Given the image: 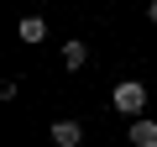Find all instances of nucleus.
<instances>
[{
    "instance_id": "obj_6",
    "label": "nucleus",
    "mask_w": 157,
    "mask_h": 147,
    "mask_svg": "<svg viewBox=\"0 0 157 147\" xmlns=\"http://www.w3.org/2000/svg\"><path fill=\"white\" fill-rule=\"evenodd\" d=\"M147 21H152V26H157V0H152V6H147Z\"/></svg>"
},
{
    "instance_id": "obj_3",
    "label": "nucleus",
    "mask_w": 157,
    "mask_h": 147,
    "mask_svg": "<svg viewBox=\"0 0 157 147\" xmlns=\"http://www.w3.org/2000/svg\"><path fill=\"white\" fill-rule=\"evenodd\" d=\"M131 142H136V147H157V121L136 116V121H131Z\"/></svg>"
},
{
    "instance_id": "obj_1",
    "label": "nucleus",
    "mask_w": 157,
    "mask_h": 147,
    "mask_svg": "<svg viewBox=\"0 0 157 147\" xmlns=\"http://www.w3.org/2000/svg\"><path fill=\"white\" fill-rule=\"evenodd\" d=\"M110 100H115V110H121V116H131V121H136V116L147 110V84H141V79H121Z\"/></svg>"
},
{
    "instance_id": "obj_2",
    "label": "nucleus",
    "mask_w": 157,
    "mask_h": 147,
    "mask_svg": "<svg viewBox=\"0 0 157 147\" xmlns=\"http://www.w3.org/2000/svg\"><path fill=\"white\" fill-rule=\"evenodd\" d=\"M52 142H58V147H78V142H84V126L63 116V121H52Z\"/></svg>"
},
{
    "instance_id": "obj_5",
    "label": "nucleus",
    "mask_w": 157,
    "mask_h": 147,
    "mask_svg": "<svg viewBox=\"0 0 157 147\" xmlns=\"http://www.w3.org/2000/svg\"><path fill=\"white\" fill-rule=\"evenodd\" d=\"M16 37H21V42H42V37H47V21H42V16H21Z\"/></svg>"
},
{
    "instance_id": "obj_4",
    "label": "nucleus",
    "mask_w": 157,
    "mask_h": 147,
    "mask_svg": "<svg viewBox=\"0 0 157 147\" xmlns=\"http://www.w3.org/2000/svg\"><path fill=\"white\" fill-rule=\"evenodd\" d=\"M84 63H89V47L78 42V37H68L63 42V68H84Z\"/></svg>"
}]
</instances>
